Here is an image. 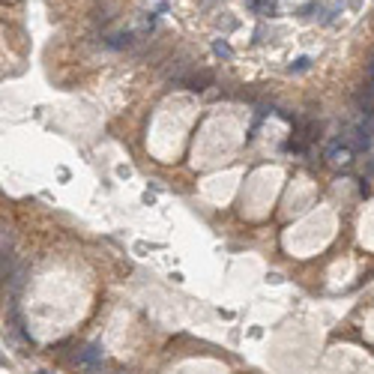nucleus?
Segmentation results:
<instances>
[{
	"label": "nucleus",
	"mask_w": 374,
	"mask_h": 374,
	"mask_svg": "<svg viewBox=\"0 0 374 374\" xmlns=\"http://www.w3.org/2000/svg\"><path fill=\"white\" fill-rule=\"evenodd\" d=\"M249 6L255 9V12H260L264 18H270V15H275V0H249Z\"/></svg>",
	"instance_id": "f257e3e1"
},
{
	"label": "nucleus",
	"mask_w": 374,
	"mask_h": 374,
	"mask_svg": "<svg viewBox=\"0 0 374 374\" xmlns=\"http://www.w3.org/2000/svg\"><path fill=\"white\" fill-rule=\"evenodd\" d=\"M132 39H135L132 33H117V36L108 39V45H111V48H126V45H132Z\"/></svg>",
	"instance_id": "f03ea898"
},
{
	"label": "nucleus",
	"mask_w": 374,
	"mask_h": 374,
	"mask_svg": "<svg viewBox=\"0 0 374 374\" xmlns=\"http://www.w3.org/2000/svg\"><path fill=\"white\" fill-rule=\"evenodd\" d=\"M314 12H321V3H308V6H303L296 15L300 18H306V15H314Z\"/></svg>",
	"instance_id": "7ed1b4c3"
},
{
	"label": "nucleus",
	"mask_w": 374,
	"mask_h": 374,
	"mask_svg": "<svg viewBox=\"0 0 374 374\" xmlns=\"http://www.w3.org/2000/svg\"><path fill=\"white\" fill-rule=\"evenodd\" d=\"M308 66V57H300V60H296V63H293V69H296V72H303V69Z\"/></svg>",
	"instance_id": "20e7f679"
},
{
	"label": "nucleus",
	"mask_w": 374,
	"mask_h": 374,
	"mask_svg": "<svg viewBox=\"0 0 374 374\" xmlns=\"http://www.w3.org/2000/svg\"><path fill=\"white\" fill-rule=\"evenodd\" d=\"M216 51H219V54H225V57H231V48H228L225 42H216Z\"/></svg>",
	"instance_id": "39448f33"
}]
</instances>
